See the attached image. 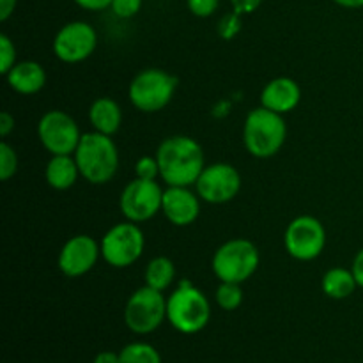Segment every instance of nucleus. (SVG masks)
<instances>
[{"label": "nucleus", "mask_w": 363, "mask_h": 363, "mask_svg": "<svg viewBox=\"0 0 363 363\" xmlns=\"http://www.w3.org/2000/svg\"><path fill=\"white\" fill-rule=\"evenodd\" d=\"M18 172V155L7 142L0 144V179L9 181Z\"/></svg>", "instance_id": "nucleus-24"}, {"label": "nucleus", "mask_w": 363, "mask_h": 363, "mask_svg": "<svg viewBox=\"0 0 363 363\" xmlns=\"http://www.w3.org/2000/svg\"><path fill=\"white\" fill-rule=\"evenodd\" d=\"M89 121H91L94 131L113 137L123 124V110H121L119 103L103 96V98L92 101L91 108H89Z\"/></svg>", "instance_id": "nucleus-18"}, {"label": "nucleus", "mask_w": 363, "mask_h": 363, "mask_svg": "<svg viewBox=\"0 0 363 363\" xmlns=\"http://www.w3.org/2000/svg\"><path fill=\"white\" fill-rule=\"evenodd\" d=\"M215 300L216 305H218L222 311H238V308L241 307V303H243V289H241V284L220 282L215 294Z\"/></svg>", "instance_id": "nucleus-23"}, {"label": "nucleus", "mask_w": 363, "mask_h": 363, "mask_svg": "<svg viewBox=\"0 0 363 363\" xmlns=\"http://www.w3.org/2000/svg\"><path fill=\"white\" fill-rule=\"evenodd\" d=\"M190 13L197 18H209L218 11L220 0H186Z\"/></svg>", "instance_id": "nucleus-28"}, {"label": "nucleus", "mask_w": 363, "mask_h": 363, "mask_svg": "<svg viewBox=\"0 0 363 363\" xmlns=\"http://www.w3.org/2000/svg\"><path fill=\"white\" fill-rule=\"evenodd\" d=\"M80 177V169L73 155H57L50 158L45 169V179L57 191L69 190Z\"/></svg>", "instance_id": "nucleus-19"}, {"label": "nucleus", "mask_w": 363, "mask_h": 363, "mask_svg": "<svg viewBox=\"0 0 363 363\" xmlns=\"http://www.w3.org/2000/svg\"><path fill=\"white\" fill-rule=\"evenodd\" d=\"M160 177L169 186H191L204 170V151L195 138L174 135L162 140L156 149Z\"/></svg>", "instance_id": "nucleus-1"}, {"label": "nucleus", "mask_w": 363, "mask_h": 363, "mask_svg": "<svg viewBox=\"0 0 363 363\" xmlns=\"http://www.w3.org/2000/svg\"><path fill=\"white\" fill-rule=\"evenodd\" d=\"M16 64V46L7 34H0V71L7 74Z\"/></svg>", "instance_id": "nucleus-25"}, {"label": "nucleus", "mask_w": 363, "mask_h": 363, "mask_svg": "<svg viewBox=\"0 0 363 363\" xmlns=\"http://www.w3.org/2000/svg\"><path fill=\"white\" fill-rule=\"evenodd\" d=\"M99 255H101V247L94 238L87 234H77L62 245L57 257V266L67 279H78L87 275L98 264Z\"/></svg>", "instance_id": "nucleus-14"}, {"label": "nucleus", "mask_w": 363, "mask_h": 363, "mask_svg": "<svg viewBox=\"0 0 363 363\" xmlns=\"http://www.w3.org/2000/svg\"><path fill=\"white\" fill-rule=\"evenodd\" d=\"M167 319L184 335L202 332L211 319V305L199 287L184 280L167 298Z\"/></svg>", "instance_id": "nucleus-4"}, {"label": "nucleus", "mask_w": 363, "mask_h": 363, "mask_svg": "<svg viewBox=\"0 0 363 363\" xmlns=\"http://www.w3.org/2000/svg\"><path fill=\"white\" fill-rule=\"evenodd\" d=\"M162 213L172 225L188 227L201 215V197L190 186H169L163 190Z\"/></svg>", "instance_id": "nucleus-15"}, {"label": "nucleus", "mask_w": 363, "mask_h": 363, "mask_svg": "<svg viewBox=\"0 0 363 363\" xmlns=\"http://www.w3.org/2000/svg\"><path fill=\"white\" fill-rule=\"evenodd\" d=\"M176 279V266L165 255L151 259L145 268V286L152 287L156 291H167L174 284Z\"/></svg>", "instance_id": "nucleus-21"}, {"label": "nucleus", "mask_w": 363, "mask_h": 363, "mask_svg": "<svg viewBox=\"0 0 363 363\" xmlns=\"http://www.w3.org/2000/svg\"><path fill=\"white\" fill-rule=\"evenodd\" d=\"M358 284L353 272L346 268H332L323 275L321 289L332 300H346L357 291Z\"/></svg>", "instance_id": "nucleus-20"}, {"label": "nucleus", "mask_w": 363, "mask_h": 363, "mask_svg": "<svg viewBox=\"0 0 363 363\" xmlns=\"http://www.w3.org/2000/svg\"><path fill=\"white\" fill-rule=\"evenodd\" d=\"M241 28V21H240V14H236L233 11L230 14H227V16L222 18V21H220V35H222L223 39H233L234 35L240 32Z\"/></svg>", "instance_id": "nucleus-29"}, {"label": "nucleus", "mask_w": 363, "mask_h": 363, "mask_svg": "<svg viewBox=\"0 0 363 363\" xmlns=\"http://www.w3.org/2000/svg\"><path fill=\"white\" fill-rule=\"evenodd\" d=\"M121 363H162L158 350L151 344L131 342L121 351Z\"/></svg>", "instance_id": "nucleus-22"}, {"label": "nucleus", "mask_w": 363, "mask_h": 363, "mask_svg": "<svg viewBox=\"0 0 363 363\" xmlns=\"http://www.w3.org/2000/svg\"><path fill=\"white\" fill-rule=\"evenodd\" d=\"M162 201L163 190L156 181L135 177L124 186L119 197V208L124 218L133 223H142L162 211Z\"/></svg>", "instance_id": "nucleus-11"}, {"label": "nucleus", "mask_w": 363, "mask_h": 363, "mask_svg": "<svg viewBox=\"0 0 363 363\" xmlns=\"http://www.w3.org/2000/svg\"><path fill=\"white\" fill-rule=\"evenodd\" d=\"M92 363H121V354L113 353V351H101L96 354Z\"/></svg>", "instance_id": "nucleus-35"}, {"label": "nucleus", "mask_w": 363, "mask_h": 363, "mask_svg": "<svg viewBox=\"0 0 363 363\" xmlns=\"http://www.w3.org/2000/svg\"><path fill=\"white\" fill-rule=\"evenodd\" d=\"M301 101V89L296 80L289 77H279L269 80L261 92V106L272 112L286 116L293 112Z\"/></svg>", "instance_id": "nucleus-16"}, {"label": "nucleus", "mask_w": 363, "mask_h": 363, "mask_svg": "<svg viewBox=\"0 0 363 363\" xmlns=\"http://www.w3.org/2000/svg\"><path fill=\"white\" fill-rule=\"evenodd\" d=\"M135 176L140 177V179H149L156 181V177H160V165L156 156H142L135 163Z\"/></svg>", "instance_id": "nucleus-26"}, {"label": "nucleus", "mask_w": 363, "mask_h": 363, "mask_svg": "<svg viewBox=\"0 0 363 363\" xmlns=\"http://www.w3.org/2000/svg\"><path fill=\"white\" fill-rule=\"evenodd\" d=\"M177 89V78L160 67H147L135 74L128 87L131 105L144 113H155L172 101Z\"/></svg>", "instance_id": "nucleus-6"}, {"label": "nucleus", "mask_w": 363, "mask_h": 363, "mask_svg": "<svg viewBox=\"0 0 363 363\" xmlns=\"http://www.w3.org/2000/svg\"><path fill=\"white\" fill-rule=\"evenodd\" d=\"M101 257L108 266L117 269L130 268L142 257L145 238L138 223L121 222L110 227L101 238Z\"/></svg>", "instance_id": "nucleus-7"}, {"label": "nucleus", "mask_w": 363, "mask_h": 363, "mask_svg": "<svg viewBox=\"0 0 363 363\" xmlns=\"http://www.w3.org/2000/svg\"><path fill=\"white\" fill-rule=\"evenodd\" d=\"M286 138L287 126L284 116L264 106L248 112L243 124V144L254 158L266 160L279 155Z\"/></svg>", "instance_id": "nucleus-3"}, {"label": "nucleus", "mask_w": 363, "mask_h": 363, "mask_svg": "<svg viewBox=\"0 0 363 363\" xmlns=\"http://www.w3.org/2000/svg\"><path fill=\"white\" fill-rule=\"evenodd\" d=\"M261 255L250 240L234 238L216 248L211 259L213 273L220 282L243 284L257 272Z\"/></svg>", "instance_id": "nucleus-5"}, {"label": "nucleus", "mask_w": 363, "mask_h": 363, "mask_svg": "<svg viewBox=\"0 0 363 363\" xmlns=\"http://www.w3.org/2000/svg\"><path fill=\"white\" fill-rule=\"evenodd\" d=\"M333 2L346 9H362L363 7V0H333Z\"/></svg>", "instance_id": "nucleus-36"}, {"label": "nucleus", "mask_w": 363, "mask_h": 363, "mask_svg": "<svg viewBox=\"0 0 363 363\" xmlns=\"http://www.w3.org/2000/svg\"><path fill=\"white\" fill-rule=\"evenodd\" d=\"M7 85L21 96L38 94L46 84V71L35 60H21L6 74Z\"/></svg>", "instance_id": "nucleus-17"}, {"label": "nucleus", "mask_w": 363, "mask_h": 363, "mask_svg": "<svg viewBox=\"0 0 363 363\" xmlns=\"http://www.w3.org/2000/svg\"><path fill=\"white\" fill-rule=\"evenodd\" d=\"M73 156L80 176L91 184H106L119 169V151L113 138L94 130L82 135Z\"/></svg>", "instance_id": "nucleus-2"}, {"label": "nucleus", "mask_w": 363, "mask_h": 363, "mask_svg": "<svg viewBox=\"0 0 363 363\" xmlns=\"http://www.w3.org/2000/svg\"><path fill=\"white\" fill-rule=\"evenodd\" d=\"M14 126H16V123H14V117L11 116L9 112L0 113V135H2L4 138H7L13 133Z\"/></svg>", "instance_id": "nucleus-33"}, {"label": "nucleus", "mask_w": 363, "mask_h": 363, "mask_svg": "<svg viewBox=\"0 0 363 363\" xmlns=\"http://www.w3.org/2000/svg\"><path fill=\"white\" fill-rule=\"evenodd\" d=\"M80 128L64 110H48L38 123V138L52 156L74 155L80 144Z\"/></svg>", "instance_id": "nucleus-10"}, {"label": "nucleus", "mask_w": 363, "mask_h": 363, "mask_svg": "<svg viewBox=\"0 0 363 363\" xmlns=\"http://www.w3.org/2000/svg\"><path fill=\"white\" fill-rule=\"evenodd\" d=\"M230 6H233V11L240 16L243 14H252L261 7L262 0H229Z\"/></svg>", "instance_id": "nucleus-30"}, {"label": "nucleus", "mask_w": 363, "mask_h": 363, "mask_svg": "<svg viewBox=\"0 0 363 363\" xmlns=\"http://www.w3.org/2000/svg\"><path fill=\"white\" fill-rule=\"evenodd\" d=\"M351 272H353L354 279H357L358 287H362V289H363V248H360V250L357 252V255H354L353 266H351Z\"/></svg>", "instance_id": "nucleus-32"}, {"label": "nucleus", "mask_w": 363, "mask_h": 363, "mask_svg": "<svg viewBox=\"0 0 363 363\" xmlns=\"http://www.w3.org/2000/svg\"><path fill=\"white\" fill-rule=\"evenodd\" d=\"M287 254L301 262L318 259L326 247L325 225L315 216L301 215L291 220L284 233Z\"/></svg>", "instance_id": "nucleus-9"}, {"label": "nucleus", "mask_w": 363, "mask_h": 363, "mask_svg": "<svg viewBox=\"0 0 363 363\" xmlns=\"http://www.w3.org/2000/svg\"><path fill=\"white\" fill-rule=\"evenodd\" d=\"M74 4L85 11L98 13V11L110 9V6H112V0H74Z\"/></svg>", "instance_id": "nucleus-31"}, {"label": "nucleus", "mask_w": 363, "mask_h": 363, "mask_svg": "<svg viewBox=\"0 0 363 363\" xmlns=\"http://www.w3.org/2000/svg\"><path fill=\"white\" fill-rule=\"evenodd\" d=\"M53 53L60 62L78 64L94 53L98 34L87 21H69L53 38Z\"/></svg>", "instance_id": "nucleus-13"}, {"label": "nucleus", "mask_w": 363, "mask_h": 363, "mask_svg": "<svg viewBox=\"0 0 363 363\" xmlns=\"http://www.w3.org/2000/svg\"><path fill=\"white\" fill-rule=\"evenodd\" d=\"M16 4L18 0H0V20H9L11 14L16 9Z\"/></svg>", "instance_id": "nucleus-34"}, {"label": "nucleus", "mask_w": 363, "mask_h": 363, "mask_svg": "<svg viewBox=\"0 0 363 363\" xmlns=\"http://www.w3.org/2000/svg\"><path fill=\"white\" fill-rule=\"evenodd\" d=\"M167 319V298L162 291L144 286L135 291L124 307V323L137 335L158 330Z\"/></svg>", "instance_id": "nucleus-8"}, {"label": "nucleus", "mask_w": 363, "mask_h": 363, "mask_svg": "<svg viewBox=\"0 0 363 363\" xmlns=\"http://www.w3.org/2000/svg\"><path fill=\"white\" fill-rule=\"evenodd\" d=\"M195 190L201 201L208 204H227L240 194L241 174L230 163H211L201 172Z\"/></svg>", "instance_id": "nucleus-12"}, {"label": "nucleus", "mask_w": 363, "mask_h": 363, "mask_svg": "<svg viewBox=\"0 0 363 363\" xmlns=\"http://www.w3.org/2000/svg\"><path fill=\"white\" fill-rule=\"evenodd\" d=\"M142 2L144 0H112V13L116 14L117 18H123V20H128V18H133L140 13Z\"/></svg>", "instance_id": "nucleus-27"}]
</instances>
